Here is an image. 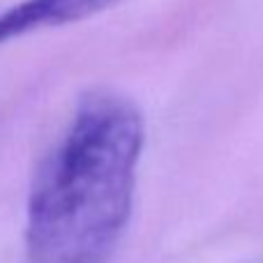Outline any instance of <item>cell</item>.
<instances>
[{"instance_id": "7a4b0ae2", "label": "cell", "mask_w": 263, "mask_h": 263, "mask_svg": "<svg viewBox=\"0 0 263 263\" xmlns=\"http://www.w3.org/2000/svg\"><path fill=\"white\" fill-rule=\"evenodd\" d=\"M116 3H118V0H55L63 26L65 23H74V21H81V18H88Z\"/></svg>"}, {"instance_id": "6da1fadb", "label": "cell", "mask_w": 263, "mask_h": 263, "mask_svg": "<svg viewBox=\"0 0 263 263\" xmlns=\"http://www.w3.org/2000/svg\"><path fill=\"white\" fill-rule=\"evenodd\" d=\"M143 116L123 95L81 97L32 178L28 263H109L132 217Z\"/></svg>"}]
</instances>
